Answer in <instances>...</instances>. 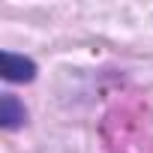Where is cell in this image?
<instances>
[{
	"label": "cell",
	"instance_id": "6da1fadb",
	"mask_svg": "<svg viewBox=\"0 0 153 153\" xmlns=\"http://www.w3.org/2000/svg\"><path fill=\"white\" fill-rule=\"evenodd\" d=\"M0 72H3L6 81L24 84L36 78V63L24 54H12V51H0Z\"/></svg>",
	"mask_w": 153,
	"mask_h": 153
},
{
	"label": "cell",
	"instance_id": "7a4b0ae2",
	"mask_svg": "<svg viewBox=\"0 0 153 153\" xmlns=\"http://www.w3.org/2000/svg\"><path fill=\"white\" fill-rule=\"evenodd\" d=\"M24 120H27L24 105L12 93H3V99H0V123H3V129H18V126H24Z\"/></svg>",
	"mask_w": 153,
	"mask_h": 153
}]
</instances>
